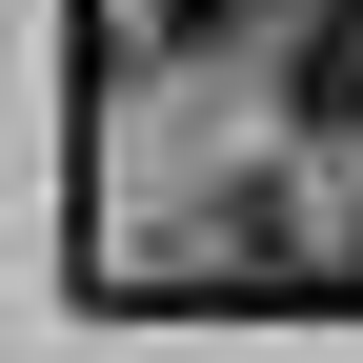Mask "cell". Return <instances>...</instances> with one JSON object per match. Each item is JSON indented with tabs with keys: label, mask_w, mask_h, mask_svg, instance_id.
Returning a JSON list of instances; mask_svg holds the SVG:
<instances>
[{
	"label": "cell",
	"mask_w": 363,
	"mask_h": 363,
	"mask_svg": "<svg viewBox=\"0 0 363 363\" xmlns=\"http://www.w3.org/2000/svg\"><path fill=\"white\" fill-rule=\"evenodd\" d=\"M283 121H303V142H363V0H303V40H283Z\"/></svg>",
	"instance_id": "cell-1"
},
{
	"label": "cell",
	"mask_w": 363,
	"mask_h": 363,
	"mask_svg": "<svg viewBox=\"0 0 363 363\" xmlns=\"http://www.w3.org/2000/svg\"><path fill=\"white\" fill-rule=\"evenodd\" d=\"M343 303H363V242H343Z\"/></svg>",
	"instance_id": "cell-2"
}]
</instances>
